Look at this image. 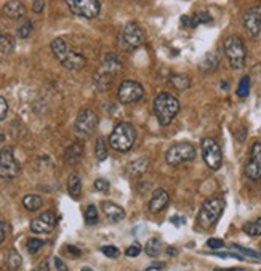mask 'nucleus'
Returning a JSON list of instances; mask_svg holds the SVG:
<instances>
[{
  "mask_svg": "<svg viewBox=\"0 0 261 271\" xmlns=\"http://www.w3.org/2000/svg\"><path fill=\"white\" fill-rule=\"evenodd\" d=\"M201 148H202V156H204L205 164L212 170H220L223 164V153H221L220 145L216 143L213 138L205 137L201 143Z\"/></svg>",
  "mask_w": 261,
  "mask_h": 271,
  "instance_id": "obj_8",
  "label": "nucleus"
},
{
  "mask_svg": "<svg viewBox=\"0 0 261 271\" xmlns=\"http://www.w3.org/2000/svg\"><path fill=\"white\" fill-rule=\"evenodd\" d=\"M26 247H28V252H29V253H37V252L43 247V241H42V239H37V238H31V239H28V244H26Z\"/></svg>",
  "mask_w": 261,
  "mask_h": 271,
  "instance_id": "obj_37",
  "label": "nucleus"
},
{
  "mask_svg": "<svg viewBox=\"0 0 261 271\" xmlns=\"http://www.w3.org/2000/svg\"><path fill=\"white\" fill-rule=\"evenodd\" d=\"M8 114V103L4 97H0V122H2Z\"/></svg>",
  "mask_w": 261,
  "mask_h": 271,
  "instance_id": "obj_42",
  "label": "nucleus"
},
{
  "mask_svg": "<svg viewBox=\"0 0 261 271\" xmlns=\"http://www.w3.org/2000/svg\"><path fill=\"white\" fill-rule=\"evenodd\" d=\"M210 21H212V16L207 12H199V13H194L193 16H183L181 18V24L188 26V28H196L199 24H207Z\"/></svg>",
  "mask_w": 261,
  "mask_h": 271,
  "instance_id": "obj_21",
  "label": "nucleus"
},
{
  "mask_svg": "<svg viewBox=\"0 0 261 271\" xmlns=\"http://www.w3.org/2000/svg\"><path fill=\"white\" fill-rule=\"evenodd\" d=\"M112 82V76L106 74V73H100L97 77H95V84H97V89L104 92V90H108L109 89V85Z\"/></svg>",
  "mask_w": 261,
  "mask_h": 271,
  "instance_id": "obj_30",
  "label": "nucleus"
},
{
  "mask_svg": "<svg viewBox=\"0 0 261 271\" xmlns=\"http://www.w3.org/2000/svg\"><path fill=\"white\" fill-rule=\"evenodd\" d=\"M13 48H15V40H13V37H10V36H7V34L0 32V53H4V55L12 53Z\"/></svg>",
  "mask_w": 261,
  "mask_h": 271,
  "instance_id": "obj_29",
  "label": "nucleus"
},
{
  "mask_svg": "<svg viewBox=\"0 0 261 271\" xmlns=\"http://www.w3.org/2000/svg\"><path fill=\"white\" fill-rule=\"evenodd\" d=\"M101 209H103V212L106 214V218L111 223H119L125 218L124 209L117 204H114V202H111V200H104V202L101 204Z\"/></svg>",
  "mask_w": 261,
  "mask_h": 271,
  "instance_id": "obj_17",
  "label": "nucleus"
},
{
  "mask_svg": "<svg viewBox=\"0 0 261 271\" xmlns=\"http://www.w3.org/2000/svg\"><path fill=\"white\" fill-rule=\"evenodd\" d=\"M196 157V148L191 145V143H177L173 145L170 150L165 154V159L170 165H181V164H186L191 162Z\"/></svg>",
  "mask_w": 261,
  "mask_h": 271,
  "instance_id": "obj_7",
  "label": "nucleus"
},
{
  "mask_svg": "<svg viewBox=\"0 0 261 271\" xmlns=\"http://www.w3.org/2000/svg\"><path fill=\"white\" fill-rule=\"evenodd\" d=\"M67 191H69V196L72 199H79L82 194V180L79 177V173H72L69 177L67 181Z\"/></svg>",
  "mask_w": 261,
  "mask_h": 271,
  "instance_id": "obj_24",
  "label": "nucleus"
},
{
  "mask_svg": "<svg viewBox=\"0 0 261 271\" xmlns=\"http://www.w3.org/2000/svg\"><path fill=\"white\" fill-rule=\"evenodd\" d=\"M213 271H245L243 268H215Z\"/></svg>",
  "mask_w": 261,
  "mask_h": 271,
  "instance_id": "obj_49",
  "label": "nucleus"
},
{
  "mask_svg": "<svg viewBox=\"0 0 261 271\" xmlns=\"http://www.w3.org/2000/svg\"><path fill=\"white\" fill-rule=\"evenodd\" d=\"M66 5L69 7L74 15L82 16L86 20H93L100 15V0H66Z\"/></svg>",
  "mask_w": 261,
  "mask_h": 271,
  "instance_id": "obj_10",
  "label": "nucleus"
},
{
  "mask_svg": "<svg viewBox=\"0 0 261 271\" xmlns=\"http://www.w3.org/2000/svg\"><path fill=\"white\" fill-rule=\"evenodd\" d=\"M53 263H55V266H56V269H58V271H69V269H67V266L64 265V261L61 260L59 257H55V258H53Z\"/></svg>",
  "mask_w": 261,
  "mask_h": 271,
  "instance_id": "obj_45",
  "label": "nucleus"
},
{
  "mask_svg": "<svg viewBox=\"0 0 261 271\" xmlns=\"http://www.w3.org/2000/svg\"><path fill=\"white\" fill-rule=\"evenodd\" d=\"M95 156H97V159L100 162L108 159V146H106V142H104L103 138L97 140V146H95Z\"/></svg>",
  "mask_w": 261,
  "mask_h": 271,
  "instance_id": "obj_32",
  "label": "nucleus"
},
{
  "mask_svg": "<svg viewBox=\"0 0 261 271\" xmlns=\"http://www.w3.org/2000/svg\"><path fill=\"white\" fill-rule=\"evenodd\" d=\"M180 112V101L171 93L162 92L154 100V114L160 125H168Z\"/></svg>",
  "mask_w": 261,
  "mask_h": 271,
  "instance_id": "obj_2",
  "label": "nucleus"
},
{
  "mask_svg": "<svg viewBox=\"0 0 261 271\" xmlns=\"http://www.w3.org/2000/svg\"><path fill=\"white\" fill-rule=\"evenodd\" d=\"M32 29H34V26L29 20H24L21 21V24L18 26V29H16V34H18V37L21 39H28L31 34H32Z\"/></svg>",
  "mask_w": 261,
  "mask_h": 271,
  "instance_id": "obj_33",
  "label": "nucleus"
},
{
  "mask_svg": "<svg viewBox=\"0 0 261 271\" xmlns=\"http://www.w3.org/2000/svg\"><path fill=\"white\" fill-rule=\"evenodd\" d=\"M7 263H8V266H10V269L16 271L23 263L21 255L16 250H10V253H8V257H7Z\"/></svg>",
  "mask_w": 261,
  "mask_h": 271,
  "instance_id": "obj_35",
  "label": "nucleus"
},
{
  "mask_svg": "<svg viewBox=\"0 0 261 271\" xmlns=\"http://www.w3.org/2000/svg\"><path fill=\"white\" fill-rule=\"evenodd\" d=\"M45 8V0H32V10L36 13H42Z\"/></svg>",
  "mask_w": 261,
  "mask_h": 271,
  "instance_id": "obj_44",
  "label": "nucleus"
},
{
  "mask_svg": "<svg viewBox=\"0 0 261 271\" xmlns=\"http://www.w3.org/2000/svg\"><path fill=\"white\" fill-rule=\"evenodd\" d=\"M55 226H56V215L55 212L48 211L31 222V231L36 234H48L55 230Z\"/></svg>",
  "mask_w": 261,
  "mask_h": 271,
  "instance_id": "obj_15",
  "label": "nucleus"
},
{
  "mask_svg": "<svg viewBox=\"0 0 261 271\" xmlns=\"http://www.w3.org/2000/svg\"><path fill=\"white\" fill-rule=\"evenodd\" d=\"M250 93V77L245 76L240 79L239 87H237V97L239 98H247Z\"/></svg>",
  "mask_w": 261,
  "mask_h": 271,
  "instance_id": "obj_36",
  "label": "nucleus"
},
{
  "mask_svg": "<svg viewBox=\"0 0 261 271\" xmlns=\"http://www.w3.org/2000/svg\"><path fill=\"white\" fill-rule=\"evenodd\" d=\"M165 268V263H154L152 266H147L146 271H152V269H163Z\"/></svg>",
  "mask_w": 261,
  "mask_h": 271,
  "instance_id": "obj_47",
  "label": "nucleus"
},
{
  "mask_svg": "<svg viewBox=\"0 0 261 271\" xmlns=\"http://www.w3.org/2000/svg\"><path fill=\"white\" fill-rule=\"evenodd\" d=\"M218 64H220V55L216 51H208L201 59V63H199V71L204 74H210L218 67Z\"/></svg>",
  "mask_w": 261,
  "mask_h": 271,
  "instance_id": "obj_19",
  "label": "nucleus"
},
{
  "mask_svg": "<svg viewBox=\"0 0 261 271\" xmlns=\"http://www.w3.org/2000/svg\"><path fill=\"white\" fill-rule=\"evenodd\" d=\"M167 250H168V255H177V253H178V250L173 249V247H168Z\"/></svg>",
  "mask_w": 261,
  "mask_h": 271,
  "instance_id": "obj_51",
  "label": "nucleus"
},
{
  "mask_svg": "<svg viewBox=\"0 0 261 271\" xmlns=\"http://www.w3.org/2000/svg\"><path fill=\"white\" fill-rule=\"evenodd\" d=\"M136 142V130L130 122H120L112 130L109 137V145L112 150L119 153H128Z\"/></svg>",
  "mask_w": 261,
  "mask_h": 271,
  "instance_id": "obj_3",
  "label": "nucleus"
},
{
  "mask_svg": "<svg viewBox=\"0 0 261 271\" xmlns=\"http://www.w3.org/2000/svg\"><path fill=\"white\" fill-rule=\"evenodd\" d=\"M119 47L125 51H135L144 43V32L136 23L130 21L119 32Z\"/></svg>",
  "mask_w": 261,
  "mask_h": 271,
  "instance_id": "obj_5",
  "label": "nucleus"
},
{
  "mask_svg": "<svg viewBox=\"0 0 261 271\" xmlns=\"http://www.w3.org/2000/svg\"><path fill=\"white\" fill-rule=\"evenodd\" d=\"M144 95L143 90V85L140 82H135V81H125L122 82L119 87V92H117V97L120 100V103L124 104H133L138 103Z\"/></svg>",
  "mask_w": 261,
  "mask_h": 271,
  "instance_id": "obj_12",
  "label": "nucleus"
},
{
  "mask_svg": "<svg viewBox=\"0 0 261 271\" xmlns=\"http://www.w3.org/2000/svg\"><path fill=\"white\" fill-rule=\"evenodd\" d=\"M100 250H101L106 257H109V258H117V257L120 255V250H119L117 247H114V246H103Z\"/></svg>",
  "mask_w": 261,
  "mask_h": 271,
  "instance_id": "obj_39",
  "label": "nucleus"
},
{
  "mask_svg": "<svg viewBox=\"0 0 261 271\" xmlns=\"http://www.w3.org/2000/svg\"><path fill=\"white\" fill-rule=\"evenodd\" d=\"M149 169V161L147 157H138L133 162H130L128 165V172L133 175V177H141Z\"/></svg>",
  "mask_w": 261,
  "mask_h": 271,
  "instance_id": "obj_23",
  "label": "nucleus"
},
{
  "mask_svg": "<svg viewBox=\"0 0 261 271\" xmlns=\"http://www.w3.org/2000/svg\"><path fill=\"white\" fill-rule=\"evenodd\" d=\"M223 51L226 58H228L229 64L232 69H242L245 66V58H247V50H245V45H243V42L240 37L237 36H229L228 39L224 40V45H223Z\"/></svg>",
  "mask_w": 261,
  "mask_h": 271,
  "instance_id": "obj_6",
  "label": "nucleus"
},
{
  "mask_svg": "<svg viewBox=\"0 0 261 271\" xmlns=\"http://www.w3.org/2000/svg\"><path fill=\"white\" fill-rule=\"evenodd\" d=\"M21 172L20 162L15 159V154L12 148H4L0 151V177L12 180L16 178Z\"/></svg>",
  "mask_w": 261,
  "mask_h": 271,
  "instance_id": "obj_11",
  "label": "nucleus"
},
{
  "mask_svg": "<svg viewBox=\"0 0 261 271\" xmlns=\"http://www.w3.org/2000/svg\"><path fill=\"white\" fill-rule=\"evenodd\" d=\"M232 249H236L240 255L245 258V260H253V261H261V253L256 252V250H251V249H247V247H242V246H237V244H232Z\"/></svg>",
  "mask_w": 261,
  "mask_h": 271,
  "instance_id": "obj_28",
  "label": "nucleus"
},
{
  "mask_svg": "<svg viewBox=\"0 0 261 271\" xmlns=\"http://www.w3.org/2000/svg\"><path fill=\"white\" fill-rule=\"evenodd\" d=\"M97 125H98V116L92 109H82L75 119V125H74L75 135L80 138H89L97 130Z\"/></svg>",
  "mask_w": 261,
  "mask_h": 271,
  "instance_id": "obj_9",
  "label": "nucleus"
},
{
  "mask_svg": "<svg viewBox=\"0 0 261 271\" xmlns=\"http://www.w3.org/2000/svg\"><path fill=\"white\" fill-rule=\"evenodd\" d=\"M122 69H124V64H122L120 58L116 53H108L103 58V73L114 76V74H119Z\"/></svg>",
  "mask_w": 261,
  "mask_h": 271,
  "instance_id": "obj_18",
  "label": "nucleus"
},
{
  "mask_svg": "<svg viewBox=\"0 0 261 271\" xmlns=\"http://www.w3.org/2000/svg\"><path fill=\"white\" fill-rule=\"evenodd\" d=\"M83 154V146L80 143H74L71 146L66 148L64 151V161L67 164H77L80 161V157Z\"/></svg>",
  "mask_w": 261,
  "mask_h": 271,
  "instance_id": "obj_22",
  "label": "nucleus"
},
{
  "mask_svg": "<svg viewBox=\"0 0 261 271\" xmlns=\"http://www.w3.org/2000/svg\"><path fill=\"white\" fill-rule=\"evenodd\" d=\"M83 218H85V223L89 225V226L97 225V223H98V211H97V207H95V206H89V207H86Z\"/></svg>",
  "mask_w": 261,
  "mask_h": 271,
  "instance_id": "obj_34",
  "label": "nucleus"
},
{
  "mask_svg": "<svg viewBox=\"0 0 261 271\" xmlns=\"http://www.w3.org/2000/svg\"><path fill=\"white\" fill-rule=\"evenodd\" d=\"M207 246L210 249H221V247H224V242L218 238H210L207 241Z\"/></svg>",
  "mask_w": 261,
  "mask_h": 271,
  "instance_id": "obj_43",
  "label": "nucleus"
},
{
  "mask_svg": "<svg viewBox=\"0 0 261 271\" xmlns=\"http://www.w3.org/2000/svg\"><path fill=\"white\" fill-rule=\"evenodd\" d=\"M144 252L147 253V257H152V258L159 257V253L162 252V242H160V239L152 238V239L147 241L146 242V247H144Z\"/></svg>",
  "mask_w": 261,
  "mask_h": 271,
  "instance_id": "obj_27",
  "label": "nucleus"
},
{
  "mask_svg": "<svg viewBox=\"0 0 261 271\" xmlns=\"http://www.w3.org/2000/svg\"><path fill=\"white\" fill-rule=\"evenodd\" d=\"M242 23L250 39L253 40L261 39V7H255L247 10L245 15H243Z\"/></svg>",
  "mask_w": 261,
  "mask_h": 271,
  "instance_id": "obj_13",
  "label": "nucleus"
},
{
  "mask_svg": "<svg viewBox=\"0 0 261 271\" xmlns=\"http://www.w3.org/2000/svg\"><path fill=\"white\" fill-rule=\"evenodd\" d=\"M4 140H5V133L2 132V130H0V142H4Z\"/></svg>",
  "mask_w": 261,
  "mask_h": 271,
  "instance_id": "obj_52",
  "label": "nucleus"
},
{
  "mask_svg": "<svg viewBox=\"0 0 261 271\" xmlns=\"http://www.w3.org/2000/svg\"><path fill=\"white\" fill-rule=\"evenodd\" d=\"M140 253H141V246H140V244H133V246L127 247V250H125V255L130 257V258H135V257L140 255Z\"/></svg>",
  "mask_w": 261,
  "mask_h": 271,
  "instance_id": "obj_41",
  "label": "nucleus"
},
{
  "mask_svg": "<svg viewBox=\"0 0 261 271\" xmlns=\"http://www.w3.org/2000/svg\"><path fill=\"white\" fill-rule=\"evenodd\" d=\"M170 85L175 87L177 90L183 92V90H188L189 85H191V79L185 74H173L170 77Z\"/></svg>",
  "mask_w": 261,
  "mask_h": 271,
  "instance_id": "obj_26",
  "label": "nucleus"
},
{
  "mask_svg": "<svg viewBox=\"0 0 261 271\" xmlns=\"http://www.w3.org/2000/svg\"><path fill=\"white\" fill-rule=\"evenodd\" d=\"M63 252H64V255L67 257H71V258H79L82 255V252L79 247H75V246H71V244H67V246L63 247Z\"/></svg>",
  "mask_w": 261,
  "mask_h": 271,
  "instance_id": "obj_38",
  "label": "nucleus"
},
{
  "mask_svg": "<svg viewBox=\"0 0 261 271\" xmlns=\"http://www.w3.org/2000/svg\"><path fill=\"white\" fill-rule=\"evenodd\" d=\"M23 206H24L26 211L37 212L39 209L43 206V200H42V197L37 196V194H28V196L23 197Z\"/></svg>",
  "mask_w": 261,
  "mask_h": 271,
  "instance_id": "obj_25",
  "label": "nucleus"
},
{
  "mask_svg": "<svg viewBox=\"0 0 261 271\" xmlns=\"http://www.w3.org/2000/svg\"><path fill=\"white\" fill-rule=\"evenodd\" d=\"M95 189H97L98 193H108V191H109V181L104 180V178L95 180Z\"/></svg>",
  "mask_w": 261,
  "mask_h": 271,
  "instance_id": "obj_40",
  "label": "nucleus"
},
{
  "mask_svg": "<svg viewBox=\"0 0 261 271\" xmlns=\"http://www.w3.org/2000/svg\"><path fill=\"white\" fill-rule=\"evenodd\" d=\"M245 175L247 178L253 181H261V143L256 142L251 146V153L248 162L245 164Z\"/></svg>",
  "mask_w": 261,
  "mask_h": 271,
  "instance_id": "obj_14",
  "label": "nucleus"
},
{
  "mask_svg": "<svg viewBox=\"0 0 261 271\" xmlns=\"http://www.w3.org/2000/svg\"><path fill=\"white\" fill-rule=\"evenodd\" d=\"M50 47H51V53L55 55V58L66 69H69V71H80L86 63L85 56L69 48L67 43L64 42V39H61V37L55 39L50 43Z\"/></svg>",
  "mask_w": 261,
  "mask_h": 271,
  "instance_id": "obj_1",
  "label": "nucleus"
},
{
  "mask_svg": "<svg viewBox=\"0 0 261 271\" xmlns=\"http://www.w3.org/2000/svg\"><path fill=\"white\" fill-rule=\"evenodd\" d=\"M259 271H261V269H259Z\"/></svg>",
  "mask_w": 261,
  "mask_h": 271,
  "instance_id": "obj_54",
  "label": "nucleus"
},
{
  "mask_svg": "<svg viewBox=\"0 0 261 271\" xmlns=\"http://www.w3.org/2000/svg\"><path fill=\"white\" fill-rule=\"evenodd\" d=\"M36 271H50V266H48V261L47 260H43V261H40V265L37 266V269Z\"/></svg>",
  "mask_w": 261,
  "mask_h": 271,
  "instance_id": "obj_46",
  "label": "nucleus"
},
{
  "mask_svg": "<svg viewBox=\"0 0 261 271\" xmlns=\"http://www.w3.org/2000/svg\"><path fill=\"white\" fill-rule=\"evenodd\" d=\"M224 200L221 197H212L207 199L201 207V212L197 217L199 226H202L204 230L212 228V226L220 220V217L224 211Z\"/></svg>",
  "mask_w": 261,
  "mask_h": 271,
  "instance_id": "obj_4",
  "label": "nucleus"
},
{
  "mask_svg": "<svg viewBox=\"0 0 261 271\" xmlns=\"http://www.w3.org/2000/svg\"><path fill=\"white\" fill-rule=\"evenodd\" d=\"M243 231L248 236H261V218H256L253 222H248L243 225Z\"/></svg>",
  "mask_w": 261,
  "mask_h": 271,
  "instance_id": "obj_31",
  "label": "nucleus"
},
{
  "mask_svg": "<svg viewBox=\"0 0 261 271\" xmlns=\"http://www.w3.org/2000/svg\"><path fill=\"white\" fill-rule=\"evenodd\" d=\"M4 239H5V225L0 222V244L4 242Z\"/></svg>",
  "mask_w": 261,
  "mask_h": 271,
  "instance_id": "obj_48",
  "label": "nucleus"
},
{
  "mask_svg": "<svg viewBox=\"0 0 261 271\" xmlns=\"http://www.w3.org/2000/svg\"><path fill=\"white\" fill-rule=\"evenodd\" d=\"M170 222H171L173 225H183V223H185V218H175V217H173Z\"/></svg>",
  "mask_w": 261,
  "mask_h": 271,
  "instance_id": "obj_50",
  "label": "nucleus"
},
{
  "mask_svg": "<svg viewBox=\"0 0 261 271\" xmlns=\"http://www.w3.org/2000/svg\"><path fill=\"white\" fill-rule=\"evenodd\" d=\"M82 271H93V269H92V268H86V266H85V268H82Z\"/></svg>",
  "mask_w": 261,
  "mask_h": 271,
  "instance_id": "obj_53",
  "label": "nucleus"
},
{
  "mask_svg": "<svg viewBox=\"0 0 261 271\" xmlns=\"http://www.w3.org/2000/svg\"><path fill=\"white\" fill-rule=\"evenodd\" d=\"M4 13L8 16V18L20 20L26 15V8L21 0H10V2H7L4 5Z\"/></svg>",
  "mask_w": 261,
  "mask_h": 271,
  "instance_id": "obj_20",
  "label": "nucleus"
},
{
  "mask_svg": "<svg viewBox=\"0 0 261 271\" xmlns=\"http://www.w3.org/2000/svg\"><path fill=\"white\" fill-rule=\"evenodd\" d=\"M168 200H170V197H168L167 191L162 189V188L155 189L154 194H152V197H151V200H149V212H151V214H159V212H162L163 209L168 206Z\"/></svg>",
  "mask_w": 261,
  "mask_h": 271,
  "instance_id": "obj_16",
  "label": "nucleus"
}]
</instances>
